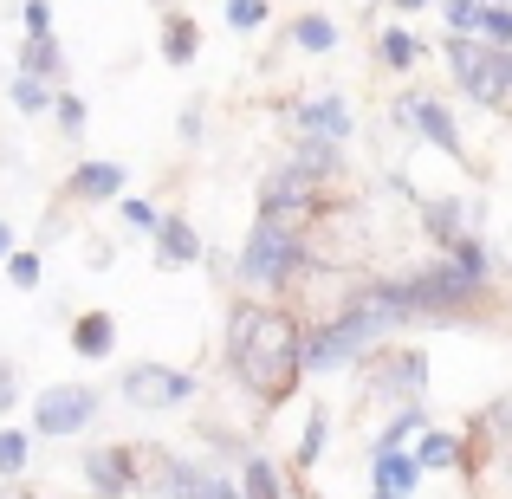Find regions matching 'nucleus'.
<instances>
[{"mask_svg":"<svg viewBox=\"0 0 512 499\" xmlns=\"http://www.w3.org/2000/svg\"><path fill=\"white\" fill-rule=\"evenodd\" d=\"M72 350H78L85 363H104V357L117 350V318H111V312H85V318L72 325Z\"/></svg>","mask_w":512,"mask_h":499,"instance_id":"obj_14","label":"nucleus"},{"mask_svg":"<svg viewBox=\"0 0 512 499\" xmlns=\"http://www.w3.org/2000/svg\"><path fill=\"white\" fill-rule=\"evenodd\" d=\"M396 13H422V7H435V0H389Z\"/></svg>","mask_w":512,"mask_h":499,"instance_id":"obj_36","label":"nucleus"},{"mask_svg":"<svg viewBox=\"0 0 512 499\" xmlns=\"http://www.w3.org/2000/svg\"><path fill=\"white\" fill-rule=\"evenodd\" d=\"M227 370H234L266 409H279V402L299 389V376H305V331H299V318L279 312V305L240 299L234 318H227Z\"/></svg>","mask_w":512,"mask_h":499,"instance_id":"obj_1","label":"nucleus"},{"mask_svg":"<svg viewBox=\"0 0 512 499\" xmlns=\"http://www.w3.org/2000/svg\"><path fill=\"white\" fill-rule=\"evenodd\" d=\"M487 46H512V0H480V33Z\"/></svg>","mask_w":512,"mask_h":499,"instance_id":"obj_24","label":"nucleus"},{"mask_svg":"<svg viewBox=\"0 0 512 499\" xmlns=\"http://www.w3.org/2000/svg\"><path fill=\"white\" fill-rule=\"evenodd\" d=\"M20 402V383H13V363H0V415Z\"/></svg>","mask_w":512,"mask_h":499,"instance_id":"obj_35","label":"nucleus"},{"mask_svg":"<svg viewBox=\"0 0 512 499\" xmlns=\"http://www.w3.org/2000/svg\"><path fill=\"white\" fill-rule=\"evenodd\" d=\"M461 461V441L448 435V428H422V441H415V467H454Z\"/></svg>","mask_w":512,"mask_h":499,"instance_id":"obj_21","label":"nucleus"},{"mask_svg":"<svg viewBox=\"0 0 512 499\" xmlns=\"http://www.w3.org/2000/svg\"><path fill=\"white\" fill-rule=\"evenodd\" d=\"M52 117H59V137H85V98L78 91H52Z\"/></svg>","mask_w":512,"mask_h":499,"instance_id":"obj_25","label":"nucleus"},{"mask_svg":"<svg viewBox=\"0 0 512 499\" xmlns=\"http://www.w3.org/2000/svg\"><path fill=\"white\" fill-rule=\"evenodd\" d=\"M195 52H201V26L169 7L163 13V65H195Z\"/></svg>","mask_w":512,"mask_h":499,"instance_id":"obj_16","label":"nucleus"},{"mask_svg":"<svg viewBox=\"0 0 512 499\" xmlns=\"http://www.w3.org/2000/svg\"><path fill=\"white\" fill-rule=\"evenodd\" d=\"M493 422H500V428H506V435H512V402H500V415H493Z\"/></svg>","mask_w":512,"mask_h":499,"instance_id":"obj_39","label":"nucleus"},{"mask_svg":"<svg viewBox=\"0 0 512 499\" xmlns=\"http://www.w3.org/2000/svg\"><path fill=\"white\" fill-rule=\"evenodd\" d=\"M13 104H20V111L26 117H46L52 111V91H59V85H46V78H26V72H13Z\"/></svg>","mask_w":512,"mask_h":499,"instance_id":"obj_23","label":"nucleus"},{"mask_svg":"<svg viewBox=\"0 0 512 499\" xmlns=\"http://www.w3.org/2000/svg\"><path fill=\"white\" fill-rule=\"evenodd\" d=\"M195 396V376L188 370H169V363H137V370L124 376V402H137V409H175V402Z\"/></svg>","mask_w":512,"mask_h":499,"instance_id":"obj_7","label":"nucleus"},{"mask_svg":"<svg viewBox=\"0 0 512 499\" xmlns=\"http://www.w3.org/2000/svg\"><path fill=\"white\" fill-rule=\"evenodd\" d=\"M98 409H104V396L91 383H59L33 402V428L39 435H78V428L98 422Z\"/></svg>","mask_w":512,"mask_h":499,"instance_id":"obj_5","label":"nucleus"},{"mask_svg":"<svg viewBox=\"0 0 512 499\" xmlns=\"http://www.w3.org/2000/svg\"><path fill=\"white\" fill-rule=\"evenodd\" d=\"M20 20H26V33H52V0H26Z\"/></svg>","mask_w":512,"mask_h":499,"instance_id":"obj_33","label":"nucleus"},{"mask_svg":"<svg viewBox=\"0 0 512 499\" xmlns=\"http://www.w3.org/2000/svg\"><path fill=\"white\" fill-rule=\"evenodd\" d=\"M20 72L26 78H46V85H65V46H59V33H26Z\"/></svg>","mask_w":512,"mask_h":499,"instance_id":"obj_12","label":"nucleus"},{"mask_svg":"<svg viewBox=\"0 0 512 499\" xmlns=\"http://www.w3.org/2000/svg\"><path fill=\"white\" fill-rule=\"evenodd\" d=\"M7 253H13V227L0 221V260H7Z\"/></svg>","mask_w":512,"mask_h":499,"instance_id":"obj_38","label":"nucleus"},{"mask_svg":"<svg viewBox=\"0 0 512 499\" xmlns=\"http://www.w3.org/2000/svg\"><path fill=\"white\" fill-rule=\"evenodd\" d=\"M214 499H247V493H234V487H227L221 474H214Z\"/></svg>","mask_w":512,"mask_h":499,"instance_id":"obj_37","label":"nucleus"},{"mask_svg":"<svg viewBox=\"0 0 512 499\" xmlns=\"http://www.w3.org/2000/svg\"><path fill=\"white\" fill-rule=\"evenodd\" d=\"M299 130H305V137L344 143L350 130H357V117H350V104L338 98V91H325V98H305V104H299Z\"/></svg>","mask_w":512,"mask_h":499,"instance_id":"obj_10","label":"nucleus"},{"mask_svg":"<svg viewBox=\"0 0 512 499\" xmlns=\"http://www.w3.org/2000/svg\"><path fill=\"white\" fill-rule=\"evenodd\" d=\"M234 273H240V286H253V292L292 286V279L305 273V234L286 227V221H273V214H260V221L247 227V247H240Z\"/></svg>","mask_w":512,"mask_h":499,"instance_id":"obj_2","label":"nucleus"},{"mask_svg":"<svg viewBox=\"0 0 512 499\" xmlns=\"http://www.w3.org/2000/svg\"><path fill=\"white\" fill-rule=\"evenodd\" d=\"M415 428H428V415H422V409H402V415H396V422H389V428H383V435H376V454H383V448H402V441H409V435H415Z\"/></svg>","mask_w":512,"mask_h":499,"instance_id":"obj_29","label":"nucleus"},{"mask_svg":"<svg viewBox=\"0 0 512 499\" xmlns=\"http://www.w3.org/2000/svg\"><path fill=\"white\" fill-rule=\"evenodd\" d=\"M26 467V428H0V474Z\"/></svg>","mask_w":512,"mask_h":499,"instance_id":"obj_30","label":"nucleus"},{"mask_svg":"<svg viewBox=\"0 0 512 499\" xmlns=\"http://www.w3.org/2000/svg\"><path fill=\"white\" fill-rule=\"evenodd\" d=\"M441 52H448V72H454V85H461L474 104L500 111V104L512 98V91L500 85V65H493V46H487V39H474V33H448V39H441Z\"/></svg>","mask_w":512,"mask_h":499,"instance_id":"obj_3","label":"nucleus"},{"mask_svg":"<svg viewBox=\"0 0 512 499\" xmlns=\"http://www.w3.org/2000/svg\"><path fill=\"white\" fill-rule=\"evenodd\" d=\"M448 33H480V0H435Z\"/></svg>","mask_w":512,"mask_h":499,"instance_id":"obj_28","label":"nucleus"},{"mask_svg":"<svg viewBox=\"0 0 512 499\" xmlns=\"http://www.w3.org/2000/svg\"><path fill=\"white\" fill-rule=\"evenodd\" d=\"M240 480H247V499H286V487H279V467L266 461V454H247Z\"/></svg>","mask_w":512,"mask_h":499,"instance_id":"obj_22","label":"nucleus"},{"mask_svg":"<svg viewBox=\"0 0 512 499\" xmlns=\"http://www.w3.org/2000/svg\"><path fill=\"white\" fill-rule=\"evenodd\" d=\"M266 13H273V0H227V26L234 33H260Z\"/></svg>","mask_w":512,"mask_h":499,"instance_id":"obj_26","label":"nucleus"},{"mask_svg":"<svg viewBox=\"0 0 512 499\" xmlns=\"http://www.w3.org/2000/svg\"><path fill=\"white\" fill-rule=\"evenodd\" d=\"M156 7H163V0H156Z\"/></svg>","mask_w":512,"mask_h":499,"instance_id":"obj_40","label":"nucleus"},{"mask_svg":"<svg viewBox=\"0 0 512 499\" xmlns=\"http://www.w3.org/2000/svg\"><path fill=\"white\" fill-rule=\"evenodd\" d=\"M156 260H169V266H195L201 260V234L182 221V214H163V227H156Z\"/></svg>","mask_w":512,"mask_h":499,"instance_id":"obj_15","label":"nucleus"},{"mask_svg":"<svg viewBox=\"0 0 512 499\" xmlns=\"http://www.w3.org/2000/svg\"><path fill=\"white\" fill-rule=\"evenodd\" d=\"M117 214H124V221L137 227V234H156V227H163V221H156V208H150V201H137V195H130V201H124Z\"/></svg>","mask_w":512,"mask_h":499,"instance_id":"obj_32","label":"nucleus"},{"mask_svg":"<svg viewBox=\"0 0 512 499\" xmlns=\"http://www.w3.org/2000/svg\"><path fill=\"white\" fill-rule=\"evenodd\" d=\"M169 499H214V474H201V467L175 461V454H163V480H156Z\"/></svg>","mask_w":512,"mask_h":499,"instance_id":"obj_17","label":"nucleus"},{"mask_svg":"<svg viewBox=\"0 0 512 499\" xmlns=\"http://www.w3.org/2000/svg\"><path fill=\"white\" fill-rule=\"evenodd\" d=\"M85 480L104 499H124L130 487H137V448H91L85 454Z\"/></svg>","mask_w":512,"mask_h":499,"instance_id":"obj_9","label":"nucleus"},{"mask_svg":"<svg viewBox=\"0 0 512 499\" xmlns=\"http://www.w3.org/2000/svg\"><path fill=\"white\" fill-rule=\"evenodd\" d=\"M111 195H124V169L117 163H78L72 175H65V201H111Z\"/></svg>","mask_w":512,"mask_h":499,"instance_id":"obj_11","label":"nucleus"},{"mask_svg":"<svg viewBox=\"0 0 512 499\" xmlns=\"http://www.w3.org/2000/svg\"><path fill=\"white\" fill-rule=\"evenodd\" d=\"M7 279H13L20 292H33V286H39V253H20V247H13V253H7Z\"/></svg>","mask_w":512,"mask_h":499,"instance_id":"obj_31","label":"nucleus"},{"mask_svg":"<svg viewBox=\"0 0 512 499\" xmlns=\"http://www.w3.org/2000/svg\"><path fill=\"white\" fill-rule=\"evenodd\" d=\"M422 383H428L422 350H376L370 357V389L376 396H422Z\"/></svg>","mask_w":512,"mask_h":499,"instance_id":"obj_8","label":"nucleus"},{"mask_svg":"<svg viewBox=\"0 0 512 499\" xmlns=\"http://www.w3.org/2000/svg\"><path fill=\"white\" fill-rule=\"evenodd\" d=\"M318 175L305 169V163H286V169H273L260 182V214H273V221H286V227H299L305 234V221H318Z\"/></svg>","mask_w":512,"mask_h":499,"instance_id":"obj_4","label":"nucleus"},{"mask_svg":"<svg viewBox=\"0 0 512 499\" xmlns=\"http://www.w3.org/2000/svg\"><path fill=\"white\" fill-rule=\"evenodd\" d=\"M415 480H422L415 454H402V448H383V454H376V499H409Z\"/></svg>","mask_w":512,"mask_h":499,"instance_id":"obj_13","label":"nucleus"},{"mask_svg":"<svg viewBox=\"0 0 512 499\" xmlns=\"http://www.w3.org/2000/svg\"><path fill=\"white\" fill-rule=\"evenodd\" d=\"M422 227H428V240L454 247V240L467 234V227H461V201H422Z\"/></svg>","mask_w":512,"mask_h":499,"instance_id":"obj_19","label":"nucleus"},{"mask_svg":"<svg viewBox=\"0 0 512 499\" xmlns=\"http://www.w3.org/2000/svg\"><path fill=\"white\" fill-rule=\"evenodd\" d=\"M292 46L299 52H331L338 46V26H331L325 13H299V20H292Z\"/></svg>","mask_w":512,"mask_h":499,"instance_id":"obj_20","label":"nucleus"},{"mask_svg":"<svg viewBox=\"0 0 512 499\" xmlns=\"http://www.w3.org/2000/svg\"><path fill=\"white\" fill-rule=\"evenodd\" d=\"M396 124L415 130V137H428L435 150H448L454 163H467V143H461V130H454V117H448V104H441V98H422V91L396 98Z\"/></svg>","mask_w":512,"mask_h":499,"instance_id":"obj_6","label":"nucleus"},{"mask_svg":"<svg viewBox=\"0 0 512 499\" xmlns=\"http://www.w3.org/2000/svg\"><path fill=\"white\" fill-rule=\"evenodd\" d=\"M376 59H383L389 72H415V59H422V39H415L409 26H383V39H376Z\"/></svg>","mask_w":512,"mask_h":499,"instance_id":"obj_18","label":"nucleus"},{"mask_svg":"<svg viewBox=\"0 0 512 499\" xmlns=\"http://www.w3.org/2000/svg\"><path fill=\"white\" fill-rule=\"evenodd\" d=\"M175 130H182V143H201V98L182 104V124H175Z\"/></svg>","mask_w":512,"mask_h":499,"instance_id":"obj_34","label":"nucleus"},{"mask_svg":"<svg viewBox=\"0 0 512 499\" xmlns=\"http://www.w3.org/2000/svg\"><path fill=\"white\" fill-rule=\"evenodd\" d=\"M325 441H331V415L312 409V422H305V441H299V467H312L318 454H325Z\"/></svg>","mask_w":512,"mask_h":499,"instance_id":"obj_27","label":"nucleus"}]
</instances>
